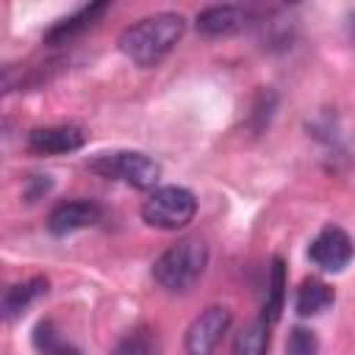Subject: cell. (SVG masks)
Returning a JSON list of instances; mask_svg holds the SVG:
<instances>
[{
  "instance_id": "cell-1",
  "label": "cell",
  "mask_w": 355,
  "mask_h": 355,
  "mask_svg": "<svg viewBox=\"0 0 355 355\" xmlns=\"http://www.w3.org/2000/svg\"><path fill=\"white\" fill-rule=\"evenodd\" d=\"M183 31L186 22L180 14L172 11L153 14L125 28V33L119 36V50L125 58H130L139 67H155L180 42Z\"/></svg>"
},
{
  "instance_id": "cell-2",
  "label": "cell",
  "mask_w": 355,
  "mask_h": 355,
  "mask_svg": "<svg viewBox=\"0 0 355 355\" xmlns=\"http://www.w3.org/2000/svg\"><path fill=\"white\" fill-rule=\"evenodd\" d=\"M208 266V244L202 236H183L153 263V277L161 288L178 294L189 291Z\"/></svg>"
},
{
  "instance_id": "cell-3",
  "label": "cell",
  "mask_w": 355,
  "mask_h": 355,
  "mask_svg": "<svg viewBox=\"0 0 355 355\" xmlns=\"http://www.w3.org/2000/svg\"><path fill=\"white\" fill-rule=\"evenodd\" d=\"M89 169L103 175V178L122 180L133 189H155L161 180V164L144 153H136V150L100 153L97 158L89 161Z\"/></svg>"
},
{
  "instance_id": "cell-4",
  "label": "cell",
  "mask_w": 355,
  "mask_h": 355,
  "mask_svg": "<svg viewBox=\"0 0 355 355\" xmlns=\"http://www.w3.org/2000/svg\"><path fill=\"white\" fill-rule=\"evenodd\" d=\"M197 214V200L183 186H161L153 189L141 202V219L158 230H180Z\"/></svg>"
},
{
  "instance_id": "cell-5",
  "label": "cell",
  "mask_w": 355,
  "mask_h": 355,
  "mask_svg": "<svg viewBox=\"0 0 355 355\" xmlns=\"http://www.w3.org/2000/svg\"><path fill=\"white\" fill-rule=\"evenodd\" d=\"M227 327L230 311L225 305H208L186 330V355H214Z\"/></svg>"
},
{
  "instance_id": "cell-6",
  "label": "cell",
  "mask_w": 355,
  "mask_h": 355,
  "mask_svg": "<svg viewBox=\"0 0 355 355\" xmlns=\"http://www.w3.org/2000/svg\"><path fill=\"white\" fill-rule=\"evenodd\" d=\"M352 255H355V244H352L349 233L341 230L338 225L322 227L319 236L308 247V258L324 272H341L352 261Z\"/></svg>"
},
{
  "instance_id": "cell-7",
  "label": "cell",
  "mask_w": 355,
  "mask_h": 355,
  "mask_svg": "<svg viewBox=\"0 0 355 355\" xmlns=\"http://www.w3.org/2000/svg\"><path fill=\"white\" fill-rule=\"evenodd\" d=\"M86 144V130L78 125L33 128L28 133V150L36 155H67Z\"/></svg>"
},
{
  "instance_id": "cell-8",
  "label": "cell",
  "mask_w": 355,
  "mask_h": 355,
  "mask_svg": "<svg viewBox=\"0 0 355 355\" xmlns=\"http://www.w3.org/2000/svg\"><path fill=\"white\" fill-rule=\"evenodd\" d=\"M100 219V205L92 200H64L47 216V230L53 236H69Z\"/></svg>"
},
{
  "instance_id": "cell-9",
  "label": "cell",
  "mask_w": 355,
  "mask_h": 355,
  "mask_svg": "<svg viewBox=\"0 0 355 355\" xmlns=\"http://www.w3.org/2000/svg\"><path fill=\"white\" fill-rule=\"evenodd\" d=\"M250 22V14L241 6H208L197 14V31L202 36H233L244 31Z\"/></svg>"
},
{
  "instance_id": "cell-10",
  "label": "cell",
  "mask_w": 355,
  "mask_h": 355,
  "mask_svg": "<svg viewBox=\"0 0 355 355\" xmlns=\"http://www.w3.org/2000/svg\"><path fill=\"white\" fill-rule=\"evenodd\" d=\"M105 3H92V6H83V8H78L75 14H69V17H64V19H58L47 33H44V42L47 44H64V42H69V39H75V36H80L83 31H89L103 14H105Z\"/></svg>"
},
{
  "instance_id": "cell-11",
  "label": "cell",
  "mask_w": 355,
  "mask_h": 355,
  "mask_svg": "<svg viewBox=\"0 0 355 355\" xmlns=\"http://www.w3.org/2000/svg\"><path fill=\"white\" fill-rule=\"evenodd\" d=\"M44 294H47V280L44 277H28L22 283L8 286L6 294H3V316L8 322H14L17 316H22Z\"/></svg>"
},
{
  "instance_id": "cell-12",
  "label": "cell",
  "mask_w": 355,
  "mask_h": 355,
  "mask_svg": "<svg viewBox=\"0 0 355 355\" xmlns=\"http://www.w3.org/2000/svg\"><path fill=\"white\" fill-rule=\"evenodd\" d=\"M333 300H336V294H333V288H330L324 280H319V277H305V280L300 283V288H297L294 308H297L300 316H316V313L327 311V308L333 305Z\"/></svg>"
},
{
  "instance_id": "cell-13",
  "label": "cell",
  "mask_w": 355,
  "mask_h": 355,
  "mask_svg": "<svg viewBox=\"0 0 355 355\" xmlns=\"http://www.w3.org/2000/svg\"><path fill=\"white\" fill-rule=\"evenodd\" d=\"M269 330H272V322H266L263 316H258L250 324H244L236 333L233 355H266V349H269Z\"/></svg>"
},
{
  "instance_id": "cell-14",
  "label": "cell",
  "mask_w": 355,
  "mask_h": 355,
  "mask_svg": "<svg viewBox=\"0 0 355 355\" xmlns=\"http://www.w3.org/2000/svg\"><path fill=\"white\" fill-rule=\"evenodd\" d=\"M33 347H36L39 355H80V349L50 319L39 322L33 327Z\"/></svg>"
},
{
  "instance_id": "cell-15",
  "label": "cell",
  "mask_w": 355,
  "mask_h": 355,
  "mask_svg": "<svg viewBox=\"0 0 355 355\" xmlns=\"http://www.w3.org/2000/svg\"><path fill=\"white\" fill-rule=\"evenodd\" d=\"M283 302H286V269H283V261L275 258L272 261V275H269V291H266V302H263L261 316L275 324L280 319Z\"/></svg>"
},
{
  "instance_id": "cell-16",
  "label": "cell",
  "mask_w": 355,
  "mask_h": 355,
  "mask_svg": "<svg viewBox=\"0 0 355 355\" xmlns=\"http://www.w3.org/2000/svg\"><path fill=\"white\" fill-rule=\"evenodd\" d=\"M108 355H155V341L147 327H136L128 336L116 341V347Z\"/></svg>"
},
{
  "instance_id": "cell-17",
  "label": "cell",
  "mask_w": 355,
  "mask_h": 355,
  "mask_svg": "<svg viewBox=\"0 0 355 355\" xmlns=\"http://www.w3.org/2000/svg\"><path fill=\"white\" fill-rule=\"evenodd\" d=\"M319 352V341L316 333L311 327H291L288 338H286V355H316Z\"/></svg>"
},
{
  "instance_id": "cell-18",
  "label": "cell",
  "mask_w": 355,
  "mask_h": 355,
  "mask_svg": "<svg viewBox=\"0 0 355 355\" xmlns=\"http://www.w3.org/2000/svg\"><path fill=\"white\" fill-rule=\"evenodd\" d=\"M349 36H352V44H355V14L349 17Z\"/></svg>"
}]
</instances>
